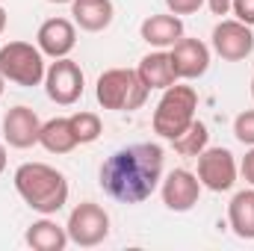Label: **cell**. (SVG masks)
<instances>
[{
	"label": "cell",
	"mask_w": 254,
	"mask_h": 251,
	"mask_svg": "<svg viewBox=\"0 0 254 251\" xmlns=\"http://www.w3.org/2000/svg\"><path fill=\"white\" fill-rule=\"evenodd\" d=\"M39 133H42V122H39V116H36V110H30V107H12V110H6V116H3V139H6V145L9 148H33V145H39Z\"/></svg>",
	"instance_id": "12"
},
{
	"label": "cell",
	"mask_w": 254,
	"mask_h": 251,
	"mask_svg": "<svg viewBox=\"0 0 254 251\" xmlns=\"http://www.w3.org/2000/svg\"><path fill=\"white\" fill-rule=\"evenodd\" d=\"M160 195L172 213H190L201 198V181L190 169H175L160 181Z\"/></svg>",
	"instance_id": "10"
},
{
	"label": "cell",
	"mask_w": 254,
	"mask_h": 251,
	"mask_svg": "<svg viewBox=\"0 0 254 251\" xmlns=\"http://www.w3.org/2000/svg\"><path fill=\"white\" fill-rule=\"evenodd\" d=\"M204 3H207V0H166V6H169L172 15H192V12H198Z\"/></svg>",
	"instance_id": "24"
},
{
	"label": "cell",
	"mask_w": 254,
	"mask_h": 251,
	"mask_svg": "<svg viewBox=\"0 0 254 251\" xmlns=\"http://www.w3.org/2000/svg\"><path fill=\"white\" fill-rule=\"evenodd\" d=\"M234 136L249 148L254 145V110H246L234 119Z\"/></svg>",
	"instance_id": "22"
},
{
	"label": "cell",
	"mask_w": 254,
	"mask_h": 251,
	"mask_svg": "<svg viewBox=\"0 0 254 251\" xmlns=\"http://www.w3.org/2000/svg\"><path fill=\"white\" fill-rule=\"evenodd\" d=\"M45 54L39 51V45H30V42H9L0 48V74L15 83V86H24V89H33V86H42L45 83Z\"/></svg>",
	"instance_id": "5"
},
{
	"label": "cell",
	"mask_w": 254,
	"mask_h": 251,
	"mask_svg": "<svg viewBox=\"0 0 254 251\" xmlns=\"http://www.w3.org/2000/svg\"><path fill=\"white\" fill-rule=\"evenodd\" d=\"M83 86H86V77L80 71V65L74 60H54L45 71V92L54 104L60 107H71L83 98Z\"/></svg>",
	"instance_id": "7"
},
{
	"label": "cell",
	"mask_w": 254,
	"mask_h": 251,
	"mask_svg": "<svg viewBox=\"0 0 254 251\" xmlns=\"http://www.w3.org/2000/svg\"><path fill=\"white\" fill-rule=\"evenodd\" d=\"M48 3H71V0H48Z\"/></svg>",
	"instance_id": "30"
},
{
	"label": "cell",
	"mask_w": 254,
	"mask_h": 251,
	"mask_svg": "<svg viewBox=\"0 0 254 251\" xmlns=\"http://www.w3.org/2000/svg\"><path fill=\"white\" fill-rule=\"evenodd\" d=\"M136 74L139 80L148 86V89H169L178 83V74H175V65H172V57L166 51H154L148 57H142L139 65H136Z\"/></svg>",
	"instance_id": "16"
},
{
	"label": "cell",
	"mask_w": 254,
	"mask_h": 251,
	"mask_svg": "<svg viewBox=\"0 0 254 251\" xmlns=\"http://www.w3.org/2000/svg\"><path fill=\"white\" fill-rule=\"evenodd\" d=\"M65 231H68V240L74 246L95 249L110 237V213L95 201H83V204H77L71 210Z\"/></svg>",
	"instance_id": "6"
},
{
	"label": "cell",
	"mask_w": 254,
	"mask_h": 251,
	"mask_svg": "<svg viewBox=\"0 0 254 251\" xmlns=\"http://www.w3.org/2000/svg\"><path fill=\"white\" fill-rule=\"evenodd\" d=\"M231 12L237 15V21L254 27V0H234L231 3Z\"/></svg>",
	"instance_id": "23"
},
{
	"label": "cell",
	"mask_w": 254,
	"mask_h": 251,
	"mask_svg": "<svg viewBox=\"0 0 254 251\" xmlns=\"http://www.w3.org/2000/svg\"><path fill=\"white\" fill-rule=\"evenodd\" d=\"M139 33H142V42H148L157 51H166L178 39H184V21H181V15H172V12L169 15H148L142 21Z\"/></svg>",
	"instance_id": "14"
},
{
	"label": "cell",
	"mask_w": 254,
	"mask_h": 251,
	"mask_svg": "<svg viewBox=\"0 0 254 251\" xmlns=\"http://www.w3.org/2000/svg\"><path fill=\"white\" fill-rule=\"evenodd\" d=\"M24 240H27V246L36 251H63L71 240H68V231H65L63 225H57L54 219H39V222H33L30 228H27V234H24Z\"/></svg>",
	"instance_id": "17"
},
{
	"label": "cell",
	"mask_w": 254,
	"mask_h": 251,
	"mask_svg": "<svg viewBox=\"0 0 254 251\" xmlns=\"http://www.w3.org/2000/svg\"><path fill=\"white\" fill-rule=\"evenodd\" d=\"M3 30H6V9L0 6V33H3Z\"/></svg>",
	"instance_id": "28"
},
{
	"label": "cell",
	"mask_w": 254,
	"mask_h": 251,
	"mask_svg": "<svg viewBox=\"0 0 254 251\" xmlns=\"http://www.w3.org/2000/svg\"><path fill=\"white\" fill-rule=\"evenodd\" d=\"M39 145L48 154H71L77 148V136L71 130V122L68 119H51V122H45L42 133H39Z\"/></svg>",
	"instance_id": "19"
},
{
	"label": "cell",
	"mask_w": 254,
	"mask_h": 251,
	"mask_svg": "<svg viewBox=\"0 0 254 251\" xmlns=\"http://www.w3.org/2000/svg\"><path fill=\"white\" fill-rule=\"evenodd\" d=\"M163 166L166 154L154 142L119 148L101 163V189L119 204H142L157 192Z\"/></svg>",
	"instance_id": "1"
},
{
	"label": "cell",
	"mask_w": 254,
	"mask_h": 251,
	"mask_svg": "<svg viewBox=\"0 0 254 251\" xmlns=\"http://www.w3.org/2000/svg\"><path fill=\"white\" fill-rule=\"evenodd\" d=\"M240 175H243V181H246V184H252V187H254V145H252V151H249V154L243 157Z\"/></svg>",
	"instance_id": "25"
},
{
	"label": "cell",
	"mask_w": 254,
	"mask_h": 251,
	"mask_svg": "<svg viewBox=\"0 0 254 251\" xmlns=\"http://www.w3.org/2000/svg\"><path fill=\"white\" fill-rule=\"evenodd\" d=\"M231 3H234V0H207V6H210V12H213V15H219V18L231 12Z\"/></svg>",
	"instance_id": "26"
},
{
	"label": "cell",
	"mask_w": 254,
	"mask_h": 251,
	"mask_svg": "<svg viewBox=\"0 0 254 251\" xmlns=\"http://www.w3.org/2000/svg\"><path fill=\"white\" fill-rule=\"evenodd\" d=\"M151 89L139 80L136 68H110L95 83V98L104 110L113 113H136L145 107Z\"/></svg>",
	"instance_id": "3"
},
{
	"label": "cell",
	"mask_w": 254,
	"mask_h": 251,
	"mask_svg": "<svg viewBox=\"0 0 254 251\" xmlns=\"http://www.w3.org/2000/svg\"><path fill=\"white\" fill-rule=\"evenodd\" d=\"M36 45L45 57L63 60L77 45V24L68 21V18H48L36 33Z\"/></svg>",
	"instance_id": "13"
},
{
	"label": "cell",
	"mask_w": 254,
	"mask_h": 251,
	"mask_svg": "<svg viewBox=\"0 0 254 251\" xmlns=\"http://www.w3.org/2000/svg\"><path fill=\"white\" fill-rule=\"evenodd\" d=\"M252 98H254V77H252Z\"/></svg>",
	"instance_id": "31"
},
{
	"label": "cell",
	"mask_w": 254,
	"mask_h": 251,
	"mask_svg": "<svg viewBox=\"0 0 254 251\" xmlns=\"http://www.w3.org/2000/svg\"><path fill=\"white\" fill-rule=\"evenodd\" d=\"M172 65H175V74L178 80H198L207 74L210 68V48L201 42V39H178L169 51Z\"/></svg>",
	"instance_id": "11"
},
{
	"label": "cell",
	"mask_w": 254,
	"mask_h": 251,
	"mask_svg": "<svg viewBox=\"0 0 254 251\" xmlns=\"http://www.w3.org/2000/svg\"><path fill=\"white\" fill-rule=\"evenodd\" d=\"M228 225L240 240H254V189H240L231 198Z\"/></svg>",
	"instance_id": "18"
},
{
	"label": "cell",
	"mask_w": 254,
	"mask_h": 251,
	"mask_svg": "<svg viewBox=\"0 0 254 251\" xmlns=\"http://www.w3.org/2000/svg\"><path fill=\"white\" fill-rule=\"evenodd\" d=\"M195 160H198V172L195 175H198L204 189H210V192L234 189L240 169H237V160H234V154L228 148H204Z\"/></svg>",
	"instance_id": "8"
},
{
	"label": "cell",
	"mask_w": 254,
	"mask_h": 251,
	"mask_svg": "<svg viewBox=\"0 0 254 251\" xmlns=\"http://www.w3.org/2000/svg\"><path fill=\"white\" fill-rule=\"evenodd\" d=\"M207 142H210V133H207V125L204 122H192L178 139H172V145H175V151L181 154V157H198L204 148H207Z\"/></svg>",
	"instance_id": "20"
},
{
	"label": "cell",
	"mask_w": 254,
	"mask_h": 251,
	"mask_svg": "<svg viewBox=\"0 0 254 251\" xmlns=\"http://www.w3.org/2000/svg\"><path fill=\"white\" fill-rule=\"evenodd\" d=\"M210 42H213V51L225 60V63H240V60H246L249 54L254 51V33L249 24H243V21H219L216 27H213V36H210Z\"/></svg>",
	"instance_id": "9"
},
{
	"label": "cell",
	"mask_w": 254,
	"mask_h": 251,
	"mask_svg": "<svg viewBox=\"0 0 254 251\" xmlns=\"http://www.w3.org/2000/svg\"><path fill=\"white\" fill-rule=\"evenodd\" d=\"M195 110H198V92L192 86H169L163 89V98L154 110V133L163 139H178L187 127L195 122Z\"/></svg>",
	"instance_id": "4"
},
{
	"label": "cell",
	"mask_w": 254,
	"mask_h": 251,
	"mask_svg": "<svg viewBox=\"0 0 254 251\" xmlns=\"http://www.w3.org/2000/svg\"><path fill=\"white\" fill-rule=\"evenodd\" d=\"M71 15L80 30L104 33L116 18V6L113 0H71Z\"/></svg>",
	"instance_id": "15"
},
{
	"label": "cell",
	"mask_w": 254,
	"mask_h": 251,
	"mask_svg": "<svg viewBox=\"0 0 254 251\" xmlns=\"http://www.w3.org/2000/svg\"><path fill=\"white\" fill-rule=\"evenodd\" d=\"M6 172V145L0 142V175Z\"/></svg>",
	"instance_id": "27"
},
{
	"label": "cell",
	"mask_w": 254,
	"mask_h": 251,
	"mask_svg": "<svg viewBox=\"0 0 254 251\" xmlns=\"http://www.w3.org/2000/svg\"><path fill=\"white\" fill-rule=\"evenodd\" d=\"M3 89H6V77L0 74V98H3Z\"/></svg>",
	"instance_id": "29"
},
{
	"label": "cell",
	"mask_w": 254,
	"mask_h": 251,
	"mask_svg": "<svg viewBox=\"0 0 254 251\" xmlns=\"http://www.w3.org/2000/svg\"><path fill=\"white\" fill-rule=\"evenodd\" d=\"M68 122H71V130H74V136H77V145H92V142L104 133V125H101V116H98V113L80 110V113H74Z\"/></svg>",
	"instance_id": "21"
},
{
	"label": "cell",
	"mask_w": 254,
	"mask_h": 251,
	"mask_svg": "<svg viewBox=\"0 0 254 251\" xmlns=\"http://www.w3.org/2000/svg\"><path fill=\"white\" fill-rule=\"evenodd\" d=\"M15 189L24 204L42 216H54L68 204V181L48 163H24L15 169Z\"/></svg>",
	"instance_id": "2"
}]
</instances>
